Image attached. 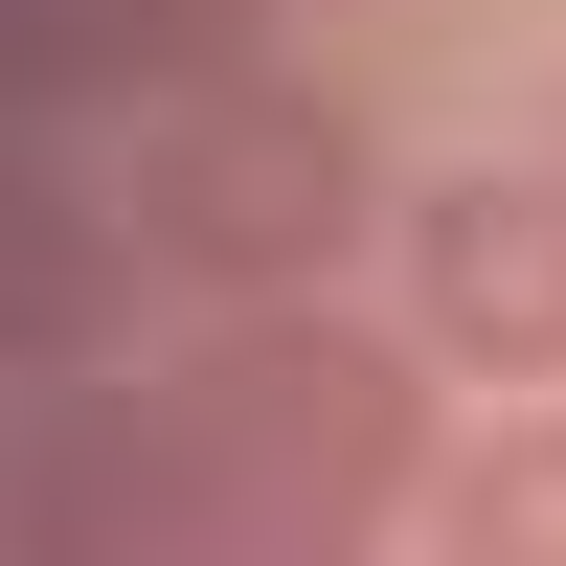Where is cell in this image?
I'll list each match as a JSON object with an SVG mask.
<instances>
[{
  "label": "cell",
  "mask_w": 566,
  "mask_h": 566,
  "mask_svg": "<svg viewBox=\"0 0 566 566\" xmlns=\"http://www.w3.org/2000/svg\"><path fill=\"white\" fill-rule=\"evenodd\" d=\"M181 386V566H386L408 499H431V340L386 317H205Z\"/></svg>",
  "instance_id": "cell-1"
},
{
  "label": "cell",
  "mask_w": 566,
  "mask_h": 566,
  "mask_svg": "<svg viewBox=\"0 0 566 566\" xmlns=\"http://www.w3.org/2000/svg\"><path fill=\"white\" fill-rule=\"evenodd\" d=\"M136 250L181 272V295H227V317H272V295H317V272L363 250V205H386V159H363V114L340 91H295V69H227V91H181L159 136H136Z\"/></svg>",
  "instance_id": "cell-2"
},
{
  "label": "cell",
  "mask_w": 566,
  "mask_h": 566,
  "mask_svg": "<svg viewBox=\"0 0 566 566\" xmlns=\"http://www.w3.org/2000/svg\"><path fill=\"white\" fill-rule=\"evenodd\" d=\"M408 340L476 386H566V159H453L408 205Z\"/></svg>",
  "instance_id": "cell-3"
},
{
  "label": "cell",
  "mask_w": 566,
  "mask_h": 566,
  "mask_svg": "<svg viewBox=\"0 0 566 566\" xmlns=\"http://www.w3.org/2000/svg\"><path fill=\"white\" fill-rule=\"evenodd\" d=\"M0 566H181V386H69L0 431Z\"/></svg>",
  "instance_id": "cell-4"
},
{
  "label": "cell",
  "mask_w": 566,
  "mask_h": 566,
  "mask_svg": "<svg viewBox=\"0 0 566 566\" xmlns=\"http://www.w3.org/2000/svg\"><path fill=\"white\" fill-rule=\"evenodd\" d=\"M227 69H272L250 0H0V136H45V114H181Z\"/></svg>",
  "instance_id": "cell-5"
},
{
  "label": "cell",
  "mask_w": 566,
  "mask_h": 566,
  "mask_svg": "<svg viewBox=\"0 0 566 566\" xmlns=\"http://www.w3.org/2000/svg\"><path fill=\"white\" fill-rule=\"evenodd\" d=\"M136 205H91L69 136H0V363L23 386H69V363H114V295H136Z\"/></svg>",
  "instance_id": "cell-6"
},
{
  "label": "cell",
  "mask_w": 566,
  "mask_h": 566,
  "mask_svg": "<svg viewBox=\"0 0 566 566\" xmlns=\"http://www.w3.org/2000/svg\"><path fill=\"white\" fill-rule=\"evenodd\" d=\"M431 544H453V566H566V408H522V431H453Z\"/></svg>",
  "instance_id": "cell-7"
},
{
  "label": "cell",
  "mask_w": 566,
  "mask_h": 566,
  "mask_svg": "<svg viewBox=\"0 0 566 566\" xmlns=\"http://www.w3.org/2000/svg\"><path fill=\"white\" fill-rule=\"evenodd\" d=\"M544 159H566V114H544Z\"/></svg>",
  "instance_id": "cell-8"
}]
</instances>
